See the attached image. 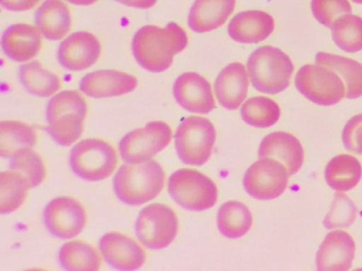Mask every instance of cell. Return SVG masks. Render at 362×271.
I'll return each mask as SVG.
<instances>
[{
	"instance_id": "obj_33",
	"label": "cell",
	"mask_w": 362,
	"mask_h": 271,
	"mask_svg": "<svg viewBox=\"0 0 362 271\" xmlns=\"http://www.w3.org/2000/svg\"><path fill=\"white\" fill-rule=\"evenodd\" d=\"M10 169L18 171L26 178L31 188L39 186L46 178L44 159L30 148H23L12 156Z\"/></svg>"
},
{
	"instance_id": "obj_17",
	"label": "cell",
	"mask_w": 362,
	"mask_h": 271,
	"mask_svg": "<svg viewBox=\"0 0 362 271\" xmlns=\"http://www.w3.org/2000/svg\"><path fill=\"white\" fill-rule=\"evenodd\" d=\"M136 76L117 70H98L86 74L80 82V90L88 97H119L136 89Z\"/></svg>"
},
{
	"instance_id": "obj_31",
	"label": "cell",
	"mask_w": 362,
	"mask_h": 271,
	"mask_svg": "<svg viewBox=\"0 0 362 271\" xmlns=\"http://www.w3.org/2000/svg\"><path fill=\"white\" fill-rule=\"evenodd\" d=\"M240 114L247 124L258 128H268L276 124L281 118V108L270 97L258 95L243 104Z\"/></svg>"
},
{
	"instance_id": "obj_25",
	"label": "cell",
	"mask_w": 362,
	"mask_h": 271,
	"mask_svg": "<svg viewBox=\"0 0 362 271\" xmlns=\"http://www.w3.org/2000/svg\"><path fill=\"white\" fill-rule=\"evenodd\" d=\"M324 177L332 190L339 192L353 190L362 177L361 163L353 155H338L326 165Z\"/></svg>"
},
{
	"instance_id": "obj_32",
	"label": "cell",
	"mask_w": 362,
	"mask_h": 271,
	"mask_svg": "<svg viewBox=\"0 0 362 271\" xmlns=\"http://www.w3.org/2000/svg\"><path fill=\"white\" fill-rule=\"evenodd\" d=\"M332 40L334 44L349 53L362 50V18L358 15L347 13L332 23Z\"/></svg>"
},
{
	"instance_id": "obj_30",
	"label": "cell",
	"mask_w": 362,
	"mask_h": 271,
	"mask_svg": "<svg viewBox=\"0 0 362 271\" xmlns=\"http://www.w3.org/2000/svg\"><path fill=\"white\" fill-rule=\"evenodd\" d=\"M31 186L18 171L0 173V212L9 214L22 207L28 196Z\"/></svg>"
},
{
	"instance_id": "obj_7",
	"label": "cell",
	"mask_w": 362,
	"mask_h": 271,
	"mask_svg": "<svg viewBox=\"0 0 362 271\" xmlns=\"http://www.w3.org/2000/svg\"><path fill=\"white\" fill-rule=\"evenodd\" d=\"M215 126L209 119L190 116L180 123L175 131V150L180 160L185 164H205L213 154Z\"/></svg>"
},
{
	"instance_id": "obj_19",
	"label": "cell",
	"mask_w": 362,
	"mask_h": 271,
	"mask_svg": "<svg viewBox=\"0 0 362 271\" xmlns=\"http://www.w3.org/2000/svg\"><path fill=\"white\" fill-rule=\"evenodd\" d=\"M42 32L28 23L10 25L1 37V48L8 59L18 63L28 61L39 54L42 47Z\"/></svg>"
},
{
	"instance_id": "obj_6",
	"label": "cell",
	"mask_w": 362,
	"mask_h": 271,
	"mask_svg": "<svg viewBox=\"0 0 362 271\" xmlns=\"http://www.w3.org/2000/svg\"><path fill=\"white\" fill-rule=\"evenodd\" d=\"M171 198L188 211L201 212L217 203L218 188L213 179L192 169L175 171L168 180Z\"/></svg>"
},
{
	"instance_id": "obj_22",
	"label": "cell",
	"mask_w": 362,
	"mask_h": 271,
	"mask_svg": "<svg viewBox=\"0 0 362 271\" xmlns=\"http://www.w3.org/2000/svg\"><path fill=\"white\" fill-rule=\"evenodd\" d=\"M236 0H196L190 8L188 25L196 33H205L223 25L234 12Z\"/></svg>"
},
{
	"instance_id": "obj_14",
	"label": "cell",
	"mask_w": 362,
	"mask_h": 271,
	"mask_svg": "<svg viewBox=\"0 0 362 271\" xmlns=\"http://www.w3.org/2000/svg\"><path fill=\"white\" fill-rule=\"evenodd\" d=\"M100 251L105 262L118 270H136L147 260L145 250L130 235L122 232H109L103 235Z\"/></svg>"
},
{
	"instance_id": "obj_35",
	"label": "cell",
	"mask_w": 362,
	"mask_h": 271,
	"mask_svg": "<svg viewBox=\"0 0 362 271\" xmlns=\"http://www.w3.org/2000/svg\"><path fill=\"white\" fill-rule=\"evenodd\" d=\"M310 8L313 17L326 28H332L337 18L351 11L349 0H311Z\"/></svg>"
},
{
	"instance_id": "obj_39",
	"label": "cell",
	"mask_w": 362,
	"mask_h": 271,
	"mask_svg": "<svg viewBox=\"0 0 362 271\" xmlns=\"http://www.w3.org/2000/svg\"><path fill=\"white\" fill-rule=\"evenodd\" d=\"M73 4H77V6H90V4H96L98 0H67Z\"/></svg>"
},
{
	"instance_id": "obj_24",
	"label": "cell",
	"mask_w": 362,
	"mask_h": 271,
	"mask_svg": "<svg viewBox=\"0 0 362 271\" xmlns=\"http://www.w3.org/2000/svg\"><path fill=\"white\" fill-rule=\"evenodd\" d=\"M315 64L334 70L344 82L347 99L362 97V64L349 57L319 52L315 56Z\"/></svg>"
},
{
	"instance_id": "obj_5",
	"label": "cell",
	"mask_w": 362,
	"mask_h": 271,
	"mask_svg": "<svg viewBox=\"0 0 362 271\" xmlns=\"http://www.w3.org/2000/svg\"><path fill=\"white\" fill-rule=\"evenodd\" d=\"M118 163L115 148L101 139H86L71 148L69 165L74 174L86 181H101L109 178Z\"/></svg>"
},
{
	"instance_id": "obj_21",
	"label": "cell",
	"mask_w": 362,
	"mask_h": 271,
	"mask_svg": "<svg viewBox=\"0 0 362 271\" xmlns=\"http://www.w3.org/2000/svg\"><path fill=\"white\" fill-rule=\"evenodd\" d=\"M249 73L241 63H232L221 70L215 82V93L220 105L236 110L247 99Z\"/></svg>"
},
{
	"instance_id": "obj_13",
	"label": "cell",
	"mask_w": 362,
	"mask_h": 271,
	"mask_svg": "<svg viewBox=\"0 0 362 271\" xmlns=\"http://www.w3.org/2000/svg\"><path fill=\"white\" fill-rule=\"evenodd\" d=\"M101 50L103 48L96 35L90 32H76L61 42L59 63L71 71H83L97 63Z\"/></svg>"
},
{
	"instance_id": "obj_1",
	"label": "cell",
	"mask_w": 362,
	"mask_h": 271,
	"mask_svg": "<svg viewBox=\"0 0 362 271\" xmlns=\"http://www.w3.org/2000/svg\"><path fill=\"white\" fill-rule=\"evenodd\" d=\"M188 44L185 30L175 23L165 28L148 25L139 29L133 40V53L137 63L148 71H166L177 54Z\"/></svg>"
},
{
	"instance_id": "obj_10",
	"label": "cell",
	"mask_w": 362,
	"mask_h": 271,
	"mask_svg": "<svg viewBox=\"0 0 362 271\" xmlns=\"http://www.w3.org/2000/svg\"><path fill=\"white\" fill-rule=\"evenodd\" d=\"M173 129L163 121H153L146 126L134 129L120 140L119 152L127 163H144L151 161L158 152L170 144Z\"/></svg>"
},
{
	"instance_id": "obj_34",
	"label": "cell",
	"mask_w": 362,
	"mask_h": 271,
	"mask_svg": "<svg viewBox=\"0 0 362 271\" xmlns=\"http://www.w3.org/2000/svg\"><path fill=\"white\" fill-rule=\"evenodd\" d=\"M358 210L355 203L344 193H336L329 212L324 218V226L328 230L346 228L355 222Z\"/></svg>"
},
{
	"instance_id": "obj_27",
	"label": "cell",
	"mask_w": 362,
	"mask_h": 271,
	"mask_svg": "<svg viewBox=\"0 0 362 271\" xmlns=\"http://www.w3.org/2000/svg\"><path fill=\"white\" fill-rule=\"evenodd\" d=\"M252 224L253 215L251 210L241 201H226L218 210V229L228 239L245 236L251 229Z\"/></svg>"
},
{
	"instance_id": "obj_20",
	"label": "cell",
	"mask_w": 362,
	"mask_h": 271,
	"mask_svg": "<svg viewBox=\"0 0 362 271\" xmlns=\"http://www.w3.org/2000/svg\"><path fill=\"white\" fill-rule=\"evenodd\" d=\"M274 18L264 11L252 10L238 13L228 23L230 37L240 44H257L274 32Z\"/></svg>"
},
{
	"instance_id": "obj_18",
	"label": "cell",
	"mask_w": 362,
	"mask_h": 271,
	"mask_svg": "<svg viewBox=\"0 0 362 271\" xmlns=\"http://www.w3.org/2000/svg\"><path fill=\"white\" fill-rule=\"evenodd\" d=\"M258 157L281 161L292 176L302 169L305 154L302 143L296 136L285 131H274L262 140Z\"/></svg>"
},
{
	"instance_id": "obj_15",
	"label": "cell",
	"mask_w": 362,
	"mask_h": 271,
	"mask_svg": "<svg viewBox=\"0 0 362 271\" xmlns=\"http://www.w3.org/2000/svg\"><path fill=\"white\" fill-rule=\"evenodd\" d=\"M173 95L184 109L194 114H209L216 108L211 84L196 72L181 74L173 85Z\"/></svg>"
},
{
	"instance_id": "obj_9",
	"label": "cell",
	"mask_w": 362,
	"mask_h": 271,
	"mask_svg": "<svg viewBox=\"0 0 362 271\" xmlns=\"http://www.w3.org/2000/svg\"><path fill=\"white\" fill-rule=\"evenodd\" d=\"M298 90L309 101L319 105H336L346 97V87L342 78L324 66H303L296 76Z\"/></svg>"
},
{
	"instance_id": "obj_36",
	"label": "cell",
	"mask_w": 362,
	"mask_h": 271,
	"mask_svg": "<svg viewBox=\"0 0 362 271\" xmlns=\"http://www.w3.org/2000/svg\"><path fill=\"white\" fill-rule=\"evenodd\" d=\"M342 140L349 152L362 155V114H356L345 124Z\"/></svg>"
},
{
	"instance_id": "obj_40",
	"label": "cell",
	"mask_w": 362,
	"mask_h": 271,
	"mask_svg": "<svg viewBox=\"0 0 362 271\" xmlns=\"http://www.w3.org/2000/svg\"><path fill=\"white\" fill-rule=\"evenodd\" d=\"M351 1L355 2V4H362V0H351Z\"/></svg>"
},
{
	"instance_id": "obj_12",
	"label": "cell",
	"mask_w": 362,
	"mask_h": 271,
	"mask_svg": "<svg viewBox=\"0 0 362 271\" xmlns=\"http://www.w3.org/2000/svg\"><path fill=\"white\" fill-rule=\"evenodd\" d=\"M289 173L281 161L260 158L245 171L243 186L250 196L258 200H271L285 192Z\"/></svg>"
},
{
	"instance_id": "obj_38",
	"label": "cell",
	"mask_w": 362,
	"mask_h": 271,
	"mask_svg": "<svg viewBox=\"0 0 362 271\" xmlns=\"http://www.w3.org/2000/svg\"><path fill=\"white\" fill-rule=\"evenodd\" d=\"M127 6L136 8H150L156 6L158 0H115Z\"/></svg>"
},
{
	"instance_id": "obj_3",
	"label": "cell",
	"mask_w": 362,
	"mask_h": 271,
	"mask_svg": "<svg viewBox=\"0 0 362 271\" xmlns=\"http://www.w3.org/2000/svg\"><path fill=\"white\" fill-rule=\"evenodd\" d=\"M88 112V102L78 91L58 93L47 105L48 135L60 145H71L83 133Z\"/></svg>"
},
{
	"instance_id": "obj_8",
	"label": "cell",
	"mask_w": 362,
	"mask_h": 271,
	"mask_svg": "<svg viewBox=\"0 0 362 271\" xmlns=\"http://www.w3.org/2000/svg\"><path fill=\"white\" fill-rule=\"evenodd\" d=\"M179 231V218L173 207L164 203H152L139 212L135 222V234L141 245L152 250L170 246Z\"/></svg>"
},
{
	"instance_id": "obj_28",
	"label": "cell",
	"mask_w": 362,
	"mask_h": 271,
	"mask_svg": "<svg viewBox=\"0 0 362 271\" xmlns=\"http://www.w3.org/2000/svg\"><path fill=\"white\" fill-rule=\"evenodd\" d=\"M20 82L25 90L35 97H47L61 89V80L57 74L45 69L40 61H31L21 66Z\"/></svg>"
},
{
	"instance_id": "obj_2",
	"label": "cell",
	"mask_w": 362,
	"mask_h": 271,
	"mask_svg": "<svg viewBox=\"0 0 362 271\" xmlns=\"http://www.w3.org/2000/svg\"><path fill=\"white\" fill-rule=\"evenodd\" d=\"M165 178L166 174L158 161L127 163L114 177V192L122 203L141 205L160 194Z\"/></svg>"
},
{
	"instance_id": "obj_4",
	"label": "cell",
	"mask_w": 362,
	"mask_h": 271,
	"mask_svg": "<svg viewBox=\"0 0 362 271\" xmlns=\"http://www.w3.org/2000/svg\"><path fill=\"white\" fill-rule=\"evenodd\" d=\"M252 86L262 93L277 95L289 87L294 65L281 49L262 46L256 49L247 63Z\"/></svg>"
},
{
	"instance_id": "obj_29",
	"label": "cell",
	"mask_w": 362,
	"mask_h": 271,
	"mask_svg": "<svg viewBox=\"0 0 362 271\" xmlns=\"http://www.w3.org/2000/svg\"><path fill=\"white\" fill-rule=\"evenodd\" d=\"M59 265L65 270H99L100 256L94 246L83 241H73L61 247Z\"/></svg>"
},
{
	"instance_id": "obj_11",
	"label": "cell",
	"mask_w": 362,
	"mask_h": 271,
	"mask_svg": "<svg viewBox=\"0 0 362 271\" xmlns=\"http://www.w3.org/2000/svg\"><path fill=\"white\" fill-rule=\"evenodd\" d=\"M88 212L81 201L71 196L52 199L43 212L48 232L59 239L77 237L88 224Z\"/></svg>"
},
{
	"instance_id": "obj_23",
	"label": "cell",
	"mask_w": 362,
	"mask_h": 271,
	"mask_svg": "<svg viewBox=\"0 0 362 271\" xmlns=\"http://www.w3.org/2000/svg\"><path fill=\"white\" fill-rule=\"evenodd\" d=\"M35 25L47 40H62L73 25L71 11L63 0H46L37 8Z\"/></svg>"
},
{
	"instance_id": "obj_37",
	"label": "cell",
	"mask_w": 362,
	"mask_h": 271,
	"mask_svg": "<svg viewBox=\"0 0 362 271\" xmlns=\"http://www.w3.org/2000/svg\"><path fill=\"white\" fill-rule=\"evenodd\" d=\"M41 0H0L1 6L13 12H25L33 10Z\"/></svg>"
},
{
	"instance_id": "obj_26",
	"label": "cell",
	"mask_w": 362,
	"mask_h": 271,
	"mask_svg": "<svg viewBox=\"0 0 362 271\" xmlns=\"http://www.w3.org/2000/svg\"><path fill=\"white\" fill-rule=\"evenodd\" d=\"M39 139L37 129L33 125L21 121L0 122V155L9 158L23 148H31Z\"/></svg>"
},
{
	"instance_id": "obj_16",
	"label": "cell",
	"mask_w": 362,
	"mask_h": 271,
	"mask_svg": "<svg viewBox=\"0 0 362 271\" xmlns=\"http://www.w3.org/2000/svg\"><path fill=\"white\" fill-rule=\"evenodd\" d=\"M355 241L351 234L334 230L326 235L317 250V269L320 271H346L355 258Z\"/></svg>"
}]
</instances>
